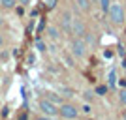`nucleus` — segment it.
<instances>
[{
	"instance_id": "6ab92c4d",
	"label": "nucleus",
	"mask_w": 126,
	"mask_h": 120,
	"mask_svg": "<svg viewBox=\"0 0 126 120\" xmlns=\"http://www.w3.org/2000/svg\"><path fill=\"white\" fill-rule=\"evenodd\" d=\"M38 120H53V116H45V115H42Z\"/></svg>"
},
{
	"instance_id": "f257e3e1",
	"label": "nucleus",
	"mask_w": 126,
	"mask_h": 120,
	"mask_svg": "<svg viewBox=\"0 0 126 120\" xmlns=\"http://www.w3.org/2000/svg\"><path fill=\"white\" fill-rule=\"evenodd\" d=\"M124 13H126V11H124V6H121V4H111L109 10H107V15H109L111 23L117 25V26H122V25H124V21H126V15H124Z\"/></svg>"
},
{
	"instance_id": "0eeeda50",
	"label": "nucleus",
	"mask_w": 126,
	"mask_h": 120,
	"mask_svg": "<svg viewBox=\"0 0 126 120\" xmlns=\"http://www.w3.org/2000/svg\"><path fill=\"white\" fill-rule=\"evenodd\" d=\"M115 84H117V69H109V73H107V86L115 88Z\"/></svg>"
},
{
	"instance_id": "9d476101",
	"label": "nucleus",
	"mask_w": 126,
	"mask_h": 120,
	"mask_svg": "<svg viewBox=\"0 0 126 120\" xmlns=\"http://www.w3.org/2000/svg\"><path fill=\"white\" fill-rule=\"evenodd\" d=\"M45 99H49V101H51V103H55V105H60L62 103V98H60V96H57V94H53V92H47V96H45Z\"/></svg>"
},
{
	"instance_id": "20e7f679",
	"label": "nucleus",
	"mask_w": 126,
	"mask_h": 120,
	"mask_svg": "<svg viewBox=\"0 0 126 120\" xmlns=\"http://www.w3.org/2000/svg\"><path fill=\"white\" fill-rule=\"evenodd\" d=\"M40 111H42L45 116H57V115H58L57 105L51 103L49 99H42V101H40Z\"/></svg>"
},
{
	"instance_id": "4468645a",
	"label": "nucleus",
	"mask_w": 126,
	"mask_h": 120,
	"mask_svg": "<svg viewBox=\"0 0 126 120\" xmlns=\"http://www.w3.org/2000/svg\"><path fill=\"white\" fill-rule=\"evenodd\" d=\"M43 2H45V6H47V10H53V8L57 6L58 0H43Z\"/></svg>"
},
{
	"instance_id": "f8f14e48",
	"label": "nucleus",
	"mask_w": 126,
	"mask_h": 120,
	"mask_svg": "<svg viewBox=\"0 0 126 120\" xmlns=\"http://www.w3.org/2000/svg\"><path fill=\"white\" fill-rule=\"evenodd\" d=\"M109 6H111V0H100V10L104 11V13H107Z\"/></svg>"
},
{
	"instance_id": "6e6552de",
	"label": "nucleus",
	"mask_w": 126,
	"mask_h": 120,
	"mask_svg": "<svg viewBox=\"0 0 126 120\" xmlns=\"http://www.w3.org/2000/svg\"><path fill=\"white\" fill-rule=\"evenodd\" d=\"M75 4H77V6H79V10L85 11V13L90 10V0H75Z\"/></svg>"
},
{
	"instance_id": "7ed1b4c3",
	"label": "nucleus",
	"mask_w": 126,
	"mask_h": 120,
	"mask_svg": "<svg viewBox=\"0 0 126 120\" xmlns=\"http://www.w3.org/2000/svg\"><path fill=\"white\" fill-rule=\"evenodd\" d=\"M72 53L75 58H83L87 54V43L83 41V38H74L72 41Z\"/></svg>"
},
{
	"instance_id": "9b49d317",
	"label": "nucleus",
	"mask_w": 126,
	"mask_h": 120,
	"mask_svg": "<svg viewBox=\"0 0 126 120\" xmlns=\"http://www.w3.org/2000/svg\"><path fill=\"white\" fill-rule=\"evenodd\" d=\"M17 4V0H0V6L4 8V10H13Z\"/></svg>"
},
{
	"instance_id": "aec40b11",
	"label": "nucleus",
	"mask_w": 126,
	"mask_h": 120,
	"mask_svg": "<svg viewBox=\"0 0 126 120\" xmlns=\"http://www.w3.org/2000/svg\"><path fill=\"white\" fill-rule=\"evenodd\" d=\"M4 45V38H2V34H0V47Z\"/></svg>"
},
{
	"instance_id": "dca6fc26",
	"label": "nucleus",
	"mask_w": 126,
	"mask_h": 120,
	"mask_svg": "<svg viewBox=\"0 0 126 120\" xmlns=\"http://www.w3.org/2000/svg\"><path fill=\"white\" fill-rule=\"evenodd\" d=\"M83 98L87 99V101H92V98H94V96H92V92H90V90H87V92L83 94Z\"/></svg>"
},
{
	"instance_id": "5701e85b",
	"label": "nucleus",
	"mask_w": 126,
	"mask_h": 120,
	"mask_svg": "<svg viewBox=\"0 0 126 120\" xmlns=\"http://www.w3.org/2000/svg\"><path fill=\"white\" fill-rule=\"evenodd\" d=\"M90 120H92V118H90Z\"/></svg>"
},
{
	"instance_id": "a211bd4d",
	"label": "nucleus",
	"mask_w": 126,
	"mask_h": 120,
	"mask_svg": "<svg viewBox=\"0 0 126 120\" xmlns=\"http://www.w3.org/2000/svg\"><path fill=\"white\" fill-rule=\"evenodd\" d=\"M17 4H23V6H26V4H30V0H17Z\"/></svg>"
},
{
	"instance_id": "2eb2a0df",
	"label": "nucleus",
	"mask_w": 126,
	"mask_h": 120,
	"mask_svg": "<svg viewBox=\"0 0 126 120\" xmlns=\"http://www.w3.org/2000/svg\"><path fill=\"white\" fill-rule=\"evenodd\" d=\"M36 49L38 51H45V43H43L42 40H36Z\"/></svg>"
},
{
	"instance_id": "1a4fd4ad",
	"label": "nucleus",
	"mask_w": 126,
	"mask_h": 120,
	"mask_svg": "<svg viewBox=\"0 0 126 120\" xmlns=\"http://www.w3.org/2000/svg\"><path fill=\"white\" fill-rule=\"evenodd\" d=\"M47 34H49L51 40H58V38H60V30H58L57 26H49V28H47Z\"/></svg>"
},
{
	"instance_id": "f3484780",
	"label": "nucleus",
	"mask_w": 126,
	"mask_h": 120,
	"mask_svg": "<svg viewBox=\"0 0 126 120\" xmlns=\"http://www.w3.org/2000/svg\"><path fill=\"white\" fill-rule=\"evenodd\" d=\"M96 92H98V94H104V92H107V86H98Z\"/></svg>"
},
{
	"instance_id": "ddd939ff",
	"label": "nucleus",
	"mask_w": 126,
	"mask_h": 120,
	"mask_svg": "<svg viewBox=\"0 0 126 120\" xmlns=\"http://www.w3.org/2000/svg\"><path fill=\"white\" fill-rule=\"evenodd\" d=\"M119 101H121L122 105H126V88H122L121 92H119Z\"/></svg>"
},
{
	"instance_id": "f03ea898",
	"label": "nucleus",
	"mask_w": 126,
	"mask_h": 120,
	"mask_svg": "<svg viewBox=\"0 0 126 120\" xmlns=\"http://www.w3.org/2000/svg\"><path fill=\"white\" fill-rule=\"evenodd\" d=\"M58 115L62 116L64 120H75L79 116V111H77V107L75 105H72V103H60V109H58Z\"/></svg>"
},
{
	"instance_id": "4be33fe9",
	"label": "nucleus",
	"mask_w": 126,
	"mask_h": 120,
	"mask_svg": "<svg viewBox=\"0 0 126 120\" xmlns=\"http://www.w3.org/2000/svg\"><path fill=\"white\" fill-rule=\"evenodd\" d=\"M124 11H126V0H124Z\"/></svg>"
},
{
	"instance_id": "423d86ee",
	"label": "nucleus",
	"mask_w": 126,
	"mask_h": 120,
	"mask_svg": "<svg viewBox=\"0 0 126 120\" xmlns=\"http://www.w3.org/2000/svg\"><path fill=\"white\" fill-rule=\"evenodd\" d=\"M85 32H87L85 23L81 21V19H74V21H72V34H74V38H83Z\"/></svg>"
},
{
	"instance_id": "39448f33",
	"label": "nucleus",
	"mask_w": 126,
	"mask_h": 120,
	"mask_svg": "<svg viewBox=\"0 0 126 120\" xmlns=\"http://www.w3.org/2000/svg\"><path fill=\"white\" fill-rule=\"evenodd\" d=\"M72 21H74V17L66 10L62 13V17H60V30H62L64 34H72Z\"/></svg>"
},
{
	"instance_id": "412c9836",
	"label": "nucleus",
	"mask_w": 126,
	"mask_h": 120,
	"mask_svg": "<svg viewBox=\"0 0 126 120\" xmlns=\"http://www.w3.org/2000/svg\"><path fill=\"white\" fill-rule=\"evenodd\" d=\"M122 116H124V120H126V111H124V115H122Z\"/></svg>"
}]
</instances>
